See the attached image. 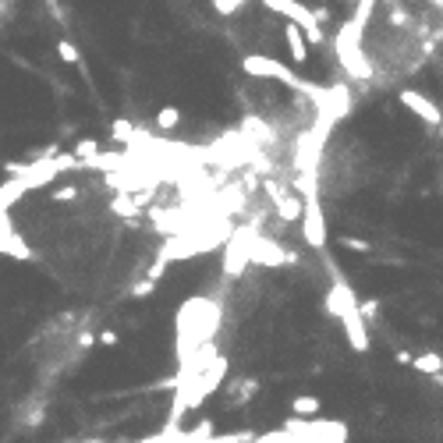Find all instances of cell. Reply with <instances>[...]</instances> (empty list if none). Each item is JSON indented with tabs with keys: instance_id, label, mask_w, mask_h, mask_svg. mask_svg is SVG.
<instances>
[{
	"instance_id": "2",
	"label": "cell",
	"mask_w": 443,
	"mask_h": 443,
	"mask_svg": "<svg viewBox=\"0 0 443 443\" xmlns=\"http://www.w3.org/2000/svg\"><path fill=\"white\" fill-rule=\"evenodd\" d=\"M242 71L252 75V78H273V82H280V85H288V89H309V93H316V85L302 82L288 64H280V61H273V57H263V54H249V57L242 61Z\"/></svg>"
},
{
	"instance_id": "17",
	"label": "cell",
	"mask_w": 443,
	"mask_h": 443,
	"mask_svg": "<svg viewBox=\"0 0 443 443\" xmlns=\"http://www.w3.org/2000/svg\"><path fill=\"white\" fill-rule=\"evenodd\" d=\"M341 245H344V249H351V252H369V242L351 238V235H348V238H341Z\"/></svg>"
},
{
	"instance_id": "24",
	"label": "cell",
	"mask_w": 443,
	"mask_h": 443,
	"mask_svg": "<svg viewBox=\"0 0 443 443\" xmlns=\"http://www.w3.org/2000/svg\"><path fill=\"white\" fill-rule=\"evenodd\" d=\"M439 128H443V124H439Z\"/></svg>"
},
{
	"instance_id": "9",
	"label": "cell",
	"mask_w": 443,
	"mask_h": 443,
	"mask_svg": "<svg viewBox=\"0 0 443 443\" xmlns=\"http://www.w3.org/2000/svg\"><path fill=\"white\" fill-rule=\"evenodd\" d=\"M411 369L432 379V376H439V372H443V355H439V351H422V355H415V358H411Z\"/></svg>"
},
{
	"instance_id": "4",
	"label": "cell",
	"mask_w": 443,
	"mask_h": 443,
	"mask_svg": "<svg viewBox=\"0 0 443 443\" xmlns=\"http://www.w3.org/2000/svg\"><path fill=\"white\" fill-rule=\"evenodd\" d=\"M302 231H305V242L312 249H326V220H323L319 195H305L302 199Z\"/></svg>"
},
{
	"instance_id": "12",
	"label": "cell",
	"mask_w": 443,
	"mask_h": 443,
	"mask_svg": "<svg viewBox=\"0 0 443 443\" xmlns=\"http://www.w3.org/2000/svg\"><path fill=\"white\" fill-rule=\"evenodd\" d=\"M252 439H256V432H252V429H242V432L235 429V432H216L209 443H252Z\"/></svg>"
},
{
	"instance_id": "18",
	"label": "cell",
	"mask_w": 443,
	"mask_h": 443,
	"mask_svg": "<svg viewBox=\"0 0 443 443\" xmlns=\"http://www.w3.org/2000/svg\"><path fill=\"white\" fill-rule=\"evenodd\" d=\"M153 291H156V280H149V277H146L142 284H135V288H131V295H135V298H146V295H153Z\"/></svg>"
},
{
	"instance_id": "5",
	"label": "cell",
	"mask_w": 443,
	"mask_h": 443,
	"mask_svg": "<svg viewBox=\"0 0 443 443\" xmlns=\"http://www.w3.org/2000/svg\"><path fill=\"white\" fill-rule=\"evenodd\" d=\"M397 103H401L404 110H411V114H415L418 121H425V124H436V128L443 124L439 107H436L429 96H422L418 89H401V93H397Z\"/></svg>"
},
{
	"instance_id": "1",
	"label": "cell",
	"mask_w": 443,
	"mask_h": 443,
	"mask_svg": "<svg viewBox=\"0 0 443 443\" xmlns=\"http://www.w3.org/2000/svg\"><path fill=\"white\" fill-rule=\"evenodd\" d=\"M365 29H358L351 18L341 25V33H337V40H333V50H337V61L344 64V71L355 78V82H369L372 75H376V68H372V57L365 54V36H362Z\"/></svg>"
},
{
	"instance_id": "6",
	"label": "cell",
	"mask_w": 443,
	"mask_h": 443,
	"mask_svg": "<svg viewBox=\"0 0 443 443\" xmlns=\"http://www.w3.org/2000/svg\"><path fill=\"white\" fill-rule=\"evenodd\" d=\"M284 43H288V50H291L295 64H309V43H305V33H302L295 22H288V25H284Z\"/></svg>"
},
{
	"instance_id": "22",
	"label": "cell",
	"mask_w": 443,
	"mask_h": 443,
	"mask_svg": "<svg viewBox=\"0 0 443 443\" xmlns=\"http://www.w3.org/2000/svg\"><path fill=\"white\" fill-rule=\"evenodd\" d=\"M429 4H432L436 11H443V0H429Z\"/></svg>"
},
{
	"instance_id": "15",
	"label": "cell",
	"mask_w": 443,
	"mask_h": 443,
	"mask_svg": "<svg viewBox=\"0 0 443 443\" xmlns=\"http://www.w3.org/2000/svg\"><path fill=\"white\" fill-rule=\"evenodd\" d=\"M78 195H82L78 184H64V188H57L50 199H54V202H78Z\"/></svg>"
},
{
	"instance_id": "8",
	"label": "cell",
	"mask_w": 443,
	"mask_h": 443,
	"mask_svg": "<svg viewBox=\"0 0 443 443\" xmlns=\"http://www.w3.org/2000/svg\"><path fill=\"white\" fill-rule=\"evenodd\" d=\"M319 411H323L319 397H312V394H295L291 397V415L295 418H319Z\"/></svg>"
},
{
	"instance_id": "14",
	"label": "cell",
	"mask_w": 443,
	"mask_h": 443,
	"mask_svg": "<svg viewBox=\"0 0 443 443\" xmlns=\"http://www.w3.org/2000/svg\"><path fill=\"white\" fill-rule=\"evenodd\" d=\"M110 131H114V138H117V142H131V138H135V124H131V121H124V117H117Z\"/></svg>"
},
{
	"instance_id": "11",
	"label": "cell",
	"mask_w": 443,
	"mask_h": 443,
	"mask_svg": "<svg viewBox=\"0 0 443 443\" xmlns=\"http://www.w3.org/2000/svg\"><path fill=\"white\" fill-rule=\"evenodd\" d=\"M177 124H181V110H177V107H163V110L156 114V128H160V131H174Z\"/></svg>"
},
{
	"instance_id": "13",
	"label": "cell",
	"mask_w": 443,
	"mask_h": 443,
	"mask_svg": "<svg viewBox=\"0 0 443 443\" xmlns=\"http://www.w3.org/2000/svg\"><path fill=\"white\" fill-rule=\"evenodd\" d=\"M57 57L64 64H82V54H78V47L71 40H57Z\"/></svg>"
},
{
	"instance_id": "7",
	"label": "cell",
	"mask_w": 443,
	"mask_h": 443,
	"mask_svg": "<svg viewBox=\"0 0 443 443\" xmlns=\"http://www.w3.org/2000/svg\"><path fill=\"white\" fill-rule=\"evenodd\" d=\"M270 191H273V199H277V213H280V220H288V224L302 220V199H298V195L280 191V188H273V184H270Z\"/></svg>"
},
{
	"instance_id": "19",
	"label": "cell",
	"mask_w": 443,
	"mask_h": 443,
	"mask_svg": "<svg viewBox=\"0 0 443 443\" xmlns=\"http://www.w3.org/2000/svg\"><path fill=\"white\" fill-rule=\"evenodd\" d=\"M93 344H96V337H93V333H82V337L75 341V348H78V351H89Z\"/></svg>"
},
{
	"instance_id": "16",
	"label": "cell",
	"mask_w": 443,
	"mask_h": 443,
	"mask_svg": "<svg viewBox=\"0 0 443 443\" xmlns=\"http://www.w3.org/2000/svg\"><path fill=\"white\" fill-rule=\"evenodd\" d=\"M213 4H216L220 15H231V11H238V8L245 4V0H213Z\"/></svg>"
},
{
	"instance_id": "21",
	"label": "cell",
	"mask_w": 443,
	"mask_h": 443,
	"mask_svg": "<svg viewBox=\"0 0 443 443\" xmlns=\"http://www.w3.org/2000/svg\"><path fill=\"white\" fill-rule=\"evenodd\" d=\"M411 358H415L411 351H394V362H397V365H411Z\"/></svg>"
},
{
	"instance_id": "20",
	"label": "cell",
	"mask_w": 443,
	"mask_h": 443,
	"mask_svg": "<svg viewBox=\"0 0 443 443\" xmlns=\"http://www.w3.org/2000/svg\"><path fill=\"white\" fill-rule=\"evenodd\" d=\"M100 344H103V348H117V333H114V330L100 333Z\"/></svg>"
},
{
	"instance_id": "23",
	"label": "cell",
	"mask_w": 443,
	"mask_h": 443,
	"mask_svg": "<svg viewBox=\"0 0 443 443\" xmlns=\"http://www.w3.org/2000/svg\"><path fill=\"white\" fill-rule=\"evenodd\" d=\"M383 4H386V8H390V4H397V0H383Z\"/></svg>"
},
{
	"instance_id": "3",
	"label": "cell",
	"mask_w": 443,
	"mask_h": 443,
	"mask_svg": "<svg viewBox=\"0 0 443 443\" xmlns=\"http://www.w3.org/2000/svg\"><path fill=\"white\" fill-rule=\"evenodd\" d=\"M263 8H270V11H277V15H284L288 22H295L302 33H305V43L312 47H319L323 43V29L316 25V18H312V8H305V4H298V0H263Z\"/></svg>"
},
{
	"instance_id": "10",
	"label": "cell",
	"mask_w": 443,
	"mask_h": 443,
	"mask_svg": "<svg viewBox=\"0 0 443 443\" xmlns=\"http://www.w3.org/2000/svg\"><path fill=\"white\" fill-rule=\"evenodd\" d=\"M386 22H390V29H408L415 18H411V11H408V8L390 4V8H386Z\"/></svg>"
}]
</instances>
